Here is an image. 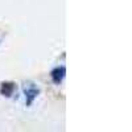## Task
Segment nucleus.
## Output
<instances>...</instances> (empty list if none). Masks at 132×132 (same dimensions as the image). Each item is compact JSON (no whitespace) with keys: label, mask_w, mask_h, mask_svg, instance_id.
<instances>
[{"label":"nucleus","mask_w":132,"mask_h":132,"mask_svg":"<svg viewBox=\"0 0 132 132\" xmlns=\"http://www.w3.org/2000/svg\"><path fill=\"white\" fill-rule=\"evenodd\" d=\"M23 93L25 96V106L30 107L33 102L37 99V96L41 94V89L32 81H28L23 85Z\"/></svg>","instance_id":"obj_1"},{"label":"nucleus","mask_w":132,"mask_h":132,"mask_svg":"<svg viewBox=\"0 0 132 132\" xmlns=\"http://www.w3.org/2000/svg\"><path fill=\"white\" fill-rule=\"evenodd\" d=\"M17 91V85L11 81H3L0 83V94L4 98H12Z\"/></svg>","instance_id":"obj_2"},{"label":"nucleus","mask_w":132,"mask_h":132,"mask_svg":"<svg viewBox=\"0 0 132 132\" xmlns=\"http://www.w3.org/2000/svg\"><path fill=\"white\" fill-rule=\"evenodd\" d=\"M66 77V68L65 66H57L50 71V78L54 85H60Z\"/></svg>","instance_id":"obj_3"}]
</instances>
